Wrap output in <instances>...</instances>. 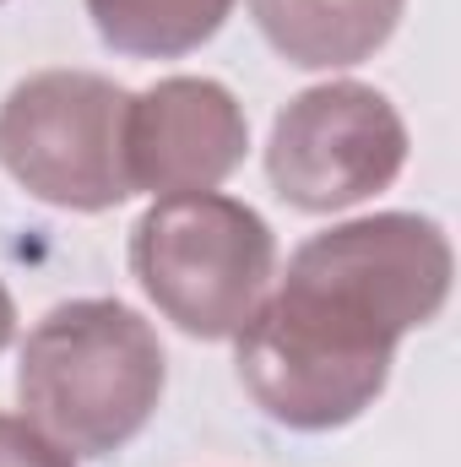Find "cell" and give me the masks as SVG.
<instances>
[{
	"label": "cell",
	"instance_id": "cell-1",
	"mask_svg": "<svg viewBox=\"0 0 461 467\" xmlns=\"http://www.w3.org/2000/svg\"><path fill=\"white\" fill-rule=\"evenodd\" d=\"M451 272V239L418 213H374L304 239L233 332L244 391L304 435L353 424L385 391L396 343L446 310Z\"/></svg>",
	"mask_w": 461,
	"mask_h": 467
},
{
	"label": "cell",
	"instance_id": "cell-2",
	"mask_svg": "<svg viewBox=\"0 0 461 467\" xmlns=\"http://www.w3.org/2000/svg\"><path fill=\"white\" fill-rule=\"evenodd\" d=\"M169 364L158 332L119 299L55 305L22 343L16 397L71 457H109L141 435L163 397Z\"/></svg>",
	"mask_w": 461,
	"mask_h": 467
},
{
	"label": "cell",
	"instance_id": "cell-3",
	"mask_svg": "<svg viewBox=\"0 0 461 467\" xmlns=\"http://www.w3.org/2000/svg\"><path fill=\"white\" fill-rule=\"evenodd\" d=\"M130 272L141 294L185 337L223 343L277 277V239L266 218L223 191L158 196L130 229Z\"/></svg>",
	"mask_w": 461,
	"mask_h": 467
},
{
	"label": "cell",
	"instance_id": "cell-4",
	"mask_svg": "<svg viewBox=\"0 0 461 467\" xmlns=\"http://www.w3.org/2000/svg\"><path fill=\"white\" fill-rule=\"evenodd\" d=\"M130 93L98 71H38L0 104V169L38 202L66 213H109L125 180Z\"/></svg>",
	"mask_w": 461,
	"mask_h": 467
},
{
	"label": "cell",
	"instance_id": "cell-5",
	"mask_svg": "<svg viewBox=\"0 0 461 467\" xmlns=\"http://www.w3.org/2000/svg\"><path fill=\"white\" fill-rule=\"evenodd\" d=\"M407 163V125L396 104L364 82H321L299 93L266 141V174L299 213H343L385 185Z\"/></svg>",
	"mask_w": 461,
	"mask_h": 467
},
{
	"label": "cell",
	"instance_id": "cell-6",
	"mask_svg": "<svg viewBox=\"0 0 461 467\" xmlns=\"http://www.w3.org/2000/svg\"><path fill=\"white\" fill-rule=\"evenodd\" d=\"M250 125L223 82L163 77L125 109V180L130 196H190L218 191L244 163Z\"/></svg>",
	"mask_w": 461,
	"mask_h": 467
},
{
	"label": "cell",
	"instance_id": "cell-7",
	"mask_svg": "<svg viewBox=\"0 0 461 467\" xmlns=\"http://www.w3.org/2000/svg\"><path fill=\"white\" fill-rule=\"evenodd\" d=\"M407 0H250L266 44L304 71H337L369 60L402 22Z\"/></svg>",
	"mask_w": 461,
	"mask_h": 467
},
{
	"label": "cell",
	"instance_id": "cell-8",
	"mask_svg": "<svg viewBox=\"0 0 461 467\" xmlns=\"http://www.w3.org/2000/svg\"><path fill=\"white\" fill-rule=\"evenodd\" d=\"M229 11L233 0H87L98 38L136 60H174L201 49L229 22Z\"/></svg>",
	"mask_w": 461,
	"mask_h": 467
},
{
	"label": "cell",
	"instance_id": "cell-9",
	"mask_svg": "<svg viewBox=\"0 0 461 467\" xmlns=\"http://www.w3.org/2000/svg\"><path fill=\"white\" fill-rule=\"evenodd\" d=\"M0 467H77V457L60 451L38 424L0 413Z\"/></svg>",
	"mask_w": 461,
	"mask_h": 467
},
{
	"label": "cell",
	"instance_id": "cell-10",
	"mask_svg": "<svg viewBox=\"0 0 461 467\" xmlns=\"http://www.w3.org/2000/svg\"><path fill=\"white\" fill-rule=\"evenodd\" d=\"M11 332H16V305H11V294H5V283H0V348L11 343Z\"/></svg>",
	"mask_w": 461,
	"mask_h": 467
}]
</instances>
